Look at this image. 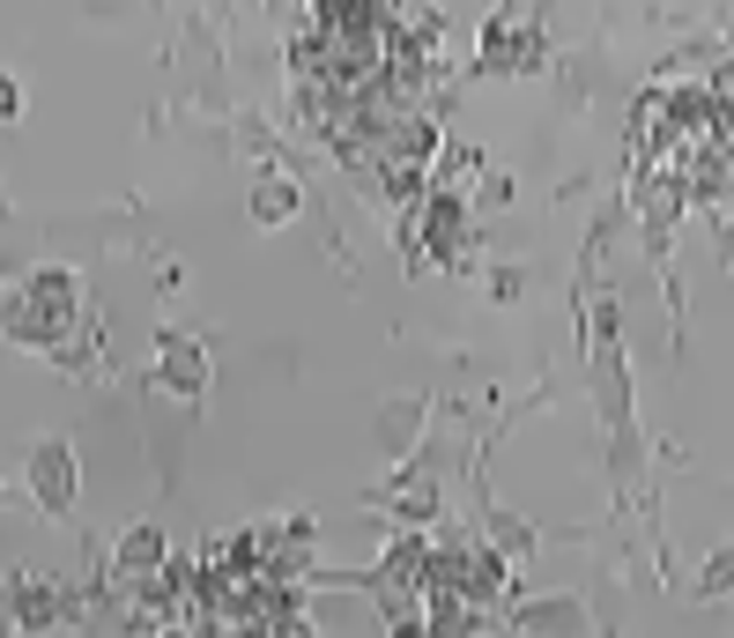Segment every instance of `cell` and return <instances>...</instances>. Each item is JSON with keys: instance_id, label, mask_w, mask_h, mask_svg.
I'll list each match as a JSON object with an SVG mask.
<instances>
[{"instance_id": "1", "label": "cell", "mask_w": 734, "mask_h": 638, "mask_svg": "<svg viewBox=\"0 0 734 638\" xmlns=\"http://www.w3.org/2000/svg\"><path fill=\"white\" fill-rule=\"evenodd\" d=\"M252 209H260V223H289V209H297V186H289V178H268V186L252 193Z\"/></svg>"}, {"instance_id": "2", "label": "cell", "mask_w": 734, "mask_h": 638, "mask_svg": "<svg viewBox=\"0 0 734 638\" xmlns=\"http://www.w3.org/2000/svg\"><path fill=\"white\" fill-rule=\"evenodd\" d=\"M67 490H75V468H67V446H45V498H52V505H67Z\"/></svg>"}, {"instance_id": "3", "label": "cell", "mask_w": 734, "mask_h": 638, "mask_svg": "<svg viewBox=\"0 0 734 638\" xmlns=\"http://www.w3.org/2000/svg\"><path fill=\"white\" fill-rule=\"evenodd\" d=\"M141 556H163V542L141 527V535H126V564H141Z\"/></svg>"}, {"instance_id": "4", "label": "cell", "mask_w": 734, "mask_h": 638, "mask_svg": "<svg viewBox=\"0 0 734 638\" xmlns=\"http://www.w3.org/2000/svg\"><path fill=\"white\" fill-rule=\"evenodd\" d=\"M15 112H23V89H15L8 75H0V120H15Z\"/></svg>"}]
</instances>
